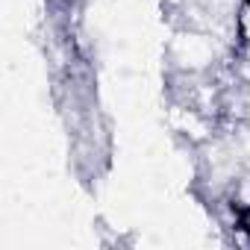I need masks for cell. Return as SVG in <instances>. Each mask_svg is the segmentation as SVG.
I'll return each mask as SVG.
<instances>
[{
    "instance_id": "cell-1",
    "label": "cell",
    "mask_w": 250,
    "mask_h": 250,
    "mask_svg": "<svg viewBox=\"0 0 250 250\" xmlns=\"http://www.w3.org/2000/svg\"><path fill=\"white\" fill-rule=\"evenodd\" d=\"M238 39H241V44H250V3H244L241 6V15H238Z\"/></svg>"
},
{
    "instance_id": "cell-2",
    "label": "cell",
    "mask_w": 250,
    "mask_h": 250,
    "mask_svg": "<svg viewBox=\"0 0 250 250\" xmlns=\"http://www.w3.org/2000/svg\"><path fill=\"white\" fill-rule=\"evenodd\" d=\"M238 227H241V229H244V232L250 235V206L238 212Z\"/></svg>"
}]
</instances>
